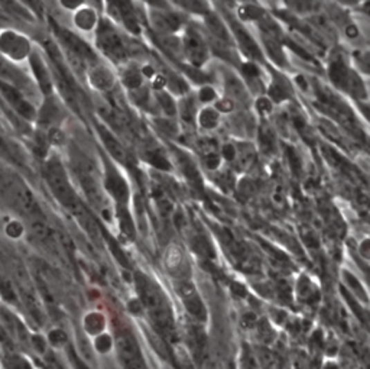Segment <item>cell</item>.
Instances as JSON below:
<instances>
[{"label": "cell", "mask_w": 370, "mask_h": 369, "mask_svg": "<svg viewBox=\"0 0 370 369\" xmlns=\"http://www.w3.org/2000/svg\"><path fill=\"white\" fill-rule=\"evenodd\" d=\"M158 123H159L160 126H163L165 131H169V134H171V135H172V134H175V127L172 126V123H169V122H167V120H159Z\"/></svg>", "instance_id": "53"}, {"label": "cell", "mask_w": 370, "mask_h": 369, "mask_svg": "<svg viewBox=\"0 0 370 369\" xmlns=\"http://www.w3.org/2000/svg\"><path fill=\"white\" fill-rule=\"evenodd\" d=\"M185 51L189 57V60L196 64V66H201L205 61V45L201 39V37L194 30H189L185 37Z\"/></svg>", "instance_id": "13"}, {"label": "cell", "mask_w": 370, "mask_h": 369, "mask_svg": "<svg viewBox=\"0 0 370 369\" xmlns=\"http://www.w3.org/2000/svg\"><path fill=\"white\" fill-rule=\"evenodd\" d=\"M30 64H32V69H34V73L38 78L42 91L45 94H50L53 91V83L50 80V75H48V73H46V69L44 67L42 61L38 58V55H32Z\"/></svg>", "instance_id": "18"}, {"label": "cell", "mask_w": 370, "mask_h": 369, "mask_svg": "<svg viewBox=\"0 0 370 369\" xmlns=\"http://www.w3.org/2000/svg\"><path fill=\"white\" fill-rule=\"evenodd\" d=\"M99 45L111 60L120 61L126 57V48H124L120 37L116 34V30L111 28V25L107 22L100 24Z\"/></svg>", "instance_id": "7"}, {"label": "cell", "mask_w": 370, "mask_h": 369, "mask_svg": "<svg viewBox=\"0 0 370 369\" xmlns=\"http://www.w3.org/2000/svg\"><path fill=\"white\" fill-rule=\"evenodd\" d=\"M205 159H207L205 164H207V167L210 168V170H216V168L219 167V164H220V158H219V155L205 156Z\"/></svg>", "instance_id": "48"}, {"label": "cell", "mask_w": 370, "mask_h": 369, "mask_svg": "<svg viewBox=\"0 0 370 369\" xmlns=\"http://www.w3.org/2000/svg\"><path fill=\"white\" fill-rule=\"evenodd\" d=\"M86 327L90 333H98L104 327V320L100 314H89L86 317Z\"/></svg>", "instance_id": "33"}, {"label": "cell", "mask_w": 370, "mask_h": 369, "mask_svg": "<svg viewBox=\"0 0 370 369\" xmlns=\"http://www.w3.org/2000/svg\"><path fill=\"white\" fill-rule=\"evenodd\" d=\"M180 5L187 8V9H189L191 12H204V10H207L205 3H203V2H180Z\"/></svg>", "instance_id": "43"}, {"label": "cell", "mask_w": 370, "mask_h": 369, "mask_svg": "<svg viewBox=\"0 0 370 369\" xmlns=\"http://www.w3.org/2000/svg\"><path fill=\"white\" fill-rule=\"evenodd\" d=\"M178 293L184 301V306L188 310V313L194 317L196 320H200V322H204L207 318V312L203 301L200 300L194 285H192L189 281H181L178 284Z\"/></svg>", "instance_id": "10"}, {"label": "cell", "mask_w": 370, "mask_h": 369, "mask_svg": "<svg viewBox=\"0 0 370 369\" xmlns=\"http://www.w3.org/2000/svg\"><path fill=\"white\" fill-rule=\"evenodd\" d=\"M115 6L119 8V12L122 15V18L126 24V26L133 30V32H139V22L136 19V16H135V12L132 10V6L131 3H124V2H119L116 3Z\"/></svg>", "instance_id": "23"}, {"label": "cell", "mask_w": 370, "mask_h": 369, "mask_svg": "<svg viewBox=\"0 0 370 369\" xmlns=\"http://www.w3.org/2000/svg\"><path fill=\"white\" fill-rule=\"evenodd\" d=\"M57 118H58V107L55 106V103L53 100H48L41 111V115H39L41 123L50 126L57 120Z\"/></svg>", "instance_id": "25"}, {"label": "cell", "mask_w": 370, "mask_h": 369, "mask_svg": "<svg viewBox=\"0 0 370 369\" xmlns=\"http://www.w3.org/2000/svg\"><path fill=\"white\" fill-rule=\"evenodd\" d=\"M106 188L120 204H124L129 200V188L126 181L120 177V175L109 167L107 175H106Z\"/></svg>", "instance_id": "12"}, {"label": "cell", "mask_w": 370, "mask_h": 369, "mask_svg": "<svg viewBox=\"0 0 370 369\" xmlns=\"http://www.w3.org/2000/svg\"><path fill=\"white\" fill-rule=\"evenodd\" d=\"M200 123H201V126L212 129V127H216L219 123V115L216 114L214 110L207 109L203 111L201 116H200Z\"/></svg>", "instance_id": "35"}, {"label": "cell", "mask_w": 370, "mask_h": 369, "mask_svg": "<svg viewBox=\"0 0 370 369\" xmlns=\"http://www.w3.org/2000/svg\"><path fill=\"white\" fill-rule=\"evenodd\" d=\"M147 159H148L149 164H152L158 170L168 171L171 168L169 163L167 161V158L163 154H160L159 151H156V150H148L147 151Z\"/></svg>", "instance_id": "27"}, {"label": "cell", "mask_w": 370, "mask_h": 369, "mask_svg": "<svg viewBox=\"0 0 370 369\" xmlns=\"http://www.w3.org/2000/svg\"><path fill=\"white\" fill-rule=\"evenodd\" d=\"M217 107L220 109V111H232L233 109V103L229 102V100H223L217 105Z\"/></svg>", "instance_id": "51"}, {"label": "cell", "mask_w": 370, "mask_h": 369, "mask_svg": "<svg viewBox=\"0 0 370 369\" xmlns=\"http://www.w3.org/2000/svg\"><path fill=\"white\" fill-rule=\"evenodd\" d=\"M269 93H270L272 98L275 99L277 102H282V100H285V99L288 98V93H286L285 89H284L281 84H278V83H275V84H273V86L270 87Z\"/></svg>", "instance_id": "40"}, {"label": "cell", "mask_w": 370, "mask_h": 369, "mask_svg": "<svg viewBox=\"0 0 370 369\" xmlns=\"http://www.w3.org/2000/svg\"><path fill=\"white\" fill-rule=\"evenodd\" d=\"M323 215L326 217V222L330 224L331 229L334 232H339L340 235L343 233V222L342 219L339 217V215L335 213L334 208H331V206L329 207H324V210H323Z\"/></svg>", "instance_id": "28"}, {"label": "cell", "mask_w": 370, "mask_h": 369, "mask_svg": "<svg viewBox=\"0 0 370 369\" xmlns=\"http://www.w3.org/2000/svg\"><path fill=\"white\" fill-rule=\"evenodd\" d=\"M99 132H100L102 141H103V143L106 145L107 151L110 152V155L113 156L115 159H118L119 163L126 164L129 161V155H127L126 150L122 147V143L113 135H111L106 129V127H103V126H99Z\"/></svg>", "instance_id": "14"}, {"label": "cell", "mask_w": 370, "mask_h": 369, "mask_svg": "<svg viewBox=\"0 0 370 369\" xmlns=\"http://www.w3.org/2000/svg\"><path fill=\"white\" fill-rule=\"evenodd\" d=\"M200 150L205 156H210V155H217V145L216 142L212 139H203L200 141Z\"/></svg>", "instance_id": "39"}, {"label": "cell", "mask_w": 370, "mask_h": 369, "mask_svg": "<svg viewBox=\"0 0 370 369\" xmlns=\"http://www.w3.org/2000/svg\"><path fill=\"white\" fill-rule=\"evenodd\" d=\"M0 51L13 60H24L29 51V42L12 30H5L0 34Z\"/></svg>", "instance_id": "9"}, {"label": "cell", "mask_w": 370, "mask_h": 369, "mask_svg": "<svg viewBox=\"0 0 370 369\" xmlns=\"http://www.w3.org/2000/svg\"><path fill=\"white\" fill-rule=\"evenodd\" d=\"M183 264V252L178 246H171L167 252V267L169 269L180 268Z\"/></svg>", "instance_id": "32"}, {"label": "cell", "mask_w": 370, "mask_h": 369, "mask_svg": "<svg viewBox=\"0 0 370 369\" xmlns=\"http://www.w3.org/2000/svg\"><path fill=\"white\" fill-rule=\"evenodd\" d=\"M318 96H320V103L323 105V110L326 111V114L335 118L342 125L349 127L351 132H356V134L360 132L355 116H353L350 109L340 99H337L335 96L331 94L329 90L318 91Z\"/></svg>", "instance_id": "6"}, {"label": "cell", "mask_w": 370, "mask_h": 369, "mask_svg": "<svg viewBox=\"0 0 370 369\" xmlns=\"http://www.w3.org/2000/svg\"><path fill=\"white\" fill-rule=\"evenodd\" d=\"M95 345H98V349L100 352H107L110 349V346H111V339L109 338L107 334L100 336V338L98 339V342H95Z\"/></svg>", "instance_id": "44"}, {"label": "cell", "mask_w": 370, "mask_h": 369, "mask_svg": "<svg viewBox=\"0 0 370 369\" xmlns=\"http://www.w3.org/2000/svg\"><path fill=\"white\" fill-rule=\"evenodd\" d=\"M45 179L48 186H50L54 197L67 208V210L73 212L74 208L82 203L75 195L74 188L71 187L67 172L64 170L62 164L59 163V159L53 158L45 165Z\"/></svg>", "instance_id": "3"}, {"label": "cell", "mask_w": 370, "mask_h": 369, "mask_svg": "<svg viewBox=\"0 0 370 369\" xmlns=\"http://www.w3.org/2000/svg\"><path fill=\"white\" fill-rule=\"evenodd\" d=\"M347 35L351 37V38H355L358 35V29L355 26H349L347 28Z\"/></svg>", "instance_id": "56"}, {"label": "cell", "mask_w": 370, "mask_h": 369, "mask_svg": "<svg viewBox=\"0 0 370 369\" xmlns=\"http://www.w3.org/2000/svg\"><path fill=\"white\" fill-rule=\"evenodd\" d=\"M0 75L5 78V82H8L13 86L15 84H19V86L26 84V78L19 71L13 70V67L9 66V64L2 58V55H0Z\"/></svg>", "instance_id": "20"}, {"label": "cell", "mask_w": 370, "mask_h": 369, "mask_svg": "<svg viewBox=\"0 0 370 369\" xmlns=\"http://www.w3.org/2000/svg\"><path fill=\"white\" fill-rule=\"evenodd\" d=\"M178 156H180V165L183 168L184 175L188 179V181L192 186L201 188V180H200V175H198V171H197L194 163H192L188 156H185L183 154H180Z\"/></svg>", "instance_id": "21"}, {"label": "cell", "mask_w": 370, "mask_h": 369, "mask_svg": "<svg viewBox=\"0 0 370 369\" xmlns=\"http://www.w3.org/2000/svg\"><path fill=\"white\" fill-rule=\"evenodd\" d=\"M360 252H362L363 256H366V258H367V256H369V240H364L363 245L360 246Z\"/></svg>", "instance_id": "54"}, {"label": "cell", "mask_w": 370, "mask_h": 369, "mask_svg": "<svg viewBox=\"0 0 370 369\" xmlns=\"http://www.w3.org/2000/svg\"><path fill=\"white\" fill-rule=\"evenodd\" d=\"M243 73L248 74V75H250V77L257 75V70H256L255 66H252V64H245V66H243Z\"/></svg>", "instance_id": "52"}, {"label": "cell", "mask_w": 370, "mask_h": 369, "mask_svg": "<svg viewBox=\"0 0 370 369\" xmlns=\"http://www.w3.org/2000/svg\"><path fill=\"white\" fill-rule=\"evenodd\" d=\"M74 362H75V365H77V368H78V369H89V368H87V366H86L83 362H80V361H78V358H77V357H74Z\"/></svg>", "instance_id": "57"}, {"label": "cell", "mask_w": 370, "mask_h": 369, "mask_svg": "<svg viewBox=\"0 0 370 369\" xmlns=\"http://www.w3.org/2000/svg\"><path fill=\"white\" fill-rule=\"evenodd\" d=\"M261 143L263 151L266 152H270L273 147H275V138H273V134L268 126L261 127Z\"/></svg>", "instance_id": "34"}, {"label": "cell", "mask_w": 370, "mask_h": 369, "mask_svg": "<svg viewBox=\"0 0 370 369\" xmlns=\"http://www.w3.org/2000/svg\"><path fill=\"white\" fill-rule=\"evenodd\" d=\"M240 16H242L243 19H261L263 16V10L256 6L248 5L240 9Z\"/></svg>", "instance_id": "37"}, {"label": "cell", "mask_w": 370, "mask_h": 369, "mask_svg": "<svg viewBox=\"0 0 370 369\" xmlns=\"http://www.w3.org/2000/svg\"><path fill=\"white\" fill-rule=\"evenodd\" d=\"M118 216H119L120 229H122L123 236L127 239H133L135 237V224H133V220L131 217V213L127 212V208L120 206L118 208Z\"/></svg>", "instance_id": "22"}, {"label": "cell", "mask_w": 370, "mask_h": 369, "mask_svg": "<svg viewBox=\"0 0 370 369\" xmlns=\"http://www.w3.org/2000/svg\"><path fill=\"white\" fill-rule=\"evenodd\" d=\"M0 200L10 210L30 220V223L45 219L34 192L30 191L18 172L12 171V168L2 161H0Z\"/></svg>", "instance_id": "1"}, {"label": "cell", "mask_w": 370, "mask_h": 369, "mask_svg": "<svg viewBox=\"0 0 370 369\" xmlns=\"http://www.w3.org/2000/svg\"><path fill=\"white\" fill-rule=\"evenodd\" d=\"M192 245H194V251L203 256V258L208 260V258H214V252L210 246V244L207 242V239L203 237V236H197L194 242H192Z\"/></svg>", "instance_id": "29"}, {"label": "cell", "mask_w": 370, "mask_h": 369, "mask_svg": "<svg viewBox=\"0 0 370 369\" xmlns=\"http://www.w3.org/2000/svg\"><path fill=\"white\" fill-rule=\"evenodd\" d=\"M183 118L187 122H191L192 118H194V105H192L191 100H187L183 105Z\"/></svg>", "instance_id": "42"}, {"label": "cell", "mask_w": 370, "mask_h": 369, "mask_svg": "<svg viewBox=\"0 0 370 369\" xmlns=\"http://www.w3.org/2000/svg\"><path fill=\"white\" fill-rule=\"evenodd\" d=\"M123 82L129 89H138L140 86V74L139 70L136 69H129L124 75H123Z\"/></svg>", "instance_id": "36"}, {"label": "cell", "mask_w": 370, "mask_h": 369, "mask_svg": "<svg viewBox=\"0 0 370 369\" xmlns=\"http://www.w3.org/2000/svg\"><path fill=\"white\" fill-rule=\"evenodd\" d=\"M75 171L78 175V180L83 186V190L87 195L90 203L98 208V210H102L103 215L106 212V201L104 197L100 191V187L95 181L94 175L91 174V163L90 159H87L84 155H78L75 158Z\"/></svg>", "instance_id": "4"}, {"label": "cell", "mask_w": 370, "mask_h": 369, "mask_svg": "<svg viewBox=\"0 0 370 369\" xmlns=\"http://www.w3.org/2000/svg\"><path fill=\"white\" fill-rule=\"evenodd\" d=\"M302 239H304V242L305 244H307L308 246H314V248H317L318 246V239H317V236L314 235V232L313 231H310V229H302Z\"/></svg>", "instance_id": "41"}, {"label": "cell", "mask_w": 370, "mask_h": 369, "mask_svg": "<svg viewBox=\"0 0 370 369\" xmlns=\"http://www.w3.org/2000/svg\"><path fill=\"white\" fill-rule=\"evenodd\" d=\"M288 158H289V161H291V167H293V170L298 174V168H299L301 163H299V159H298L297 154H295L291 148L288 150Z\"/></svg>", "instance_id": "46"}, {"label": "cell", "mask_w": 370, "mask_h": 369, "mask_svg": "<svg viewBox=\"0 0 370 369\" xmlns=\"http://www.w3.org/2000/svg\"><path fill=\"white\" fill-rule=\"evenodd\" d=\"M233 287H234V288H233V291H234V293H239V296H245V294H246V291L243 290L245 287L239 285V284H233Z\"/></svg>", "instance_id": "55"}, {"label": "cell", "mask_w": 370, "mask_h": 369, "mask_svg": "<svg viewBox=\"0 0 370 369\" xmlns=\"http://www.w3.org/2000/svg\"><path fill=\"white\" fill-rule=\"evenodd\" d=\"M216 98V93L212 90V89H203L201 93H200V99L203 102H210Z\"/></svg>", "instance_id": "47"}, {"label": "cell", "mask_w": 370, "mask_h": 369, "mask_svg": "<svg viewBox=\"0 0 370 369\" xmlns=\"http://www.w3.org/2000/svg\"><path fill=\"white\" fill-rule=\"evenodd\" d=\"M158 99H159L160 106H163V109L165 110L167 115H169V116L175 115L174 102H172V99L169 98V96L167 93H158Z\"/></svg>", "instance_id": "38"}, {"label": "cell", "mask_w": 370, "mask_h": 369, "mask_svg": "<svg viewBox=\"0 0 370 369\" xmlns=\"http://www.w3.org/2000/svg\"><path fill=\"white\" fill-rule=\"evenodd\" d=\"M233 29H234V34H236V38L240 44V46H242L243 53L250 57V58H255V60H262V53L259 50V46H257L255 44V41L249 37V34L246 30H243L240 26H237L236 24H233Z\"/></svg>", "instance_id": "15"}, {"label": "cell", "mask_w": 370, "mask_h": 369, "mask_svg": "<svg viewBox=\"0 0 370 369\" xmlns=\"http://www.w3.org/2000/svg\"><path fill=\"white\" fill-rule=\"evenodd\" d=\"M350 70L346 67V64L343 62L342 58H337L331 62L330 66V77L334 82L335 86H339L340 89L347 90V83H349V77H350Z\"/></svg>", "instance_id": "17"}, {"label": "cell", "mask_w": 370, "mask_h": 369, "mask_svg": "<svg viewBox=\"0 0 370 369\" xmlns=\"http://www.w3.org/2000/svg\"><path fill=\"white\" fill-rule=\"evenodd\" d=\"M164 84H165L164 78H158V80H156V83H155V87H156V89H159V87H163Z\"/></svg>", "instance_id": "58"}, {"label": "cell", "mask_w": 370, "mask_h": 369, "mask_svg": "<svg viewBox=\"0 0 370 369\" xmlns=\"http://www.w3.org/2000/svg\"><path fill=\"white\" fill-rule=\"evenodd\" d=\"M223 155L228 159V161H232V159L234 158V148L232 145H226L223 150Z\"/></svg>", "instance_id": "50"}, {"label": "cell", "mask_w": 370, "mask_h": 369, "mask_svg": "<svg viewBox=\"0 0 370 369\" xmlns=\"http://www.w3.org/2000/svg\"><path fill=\"white\" fill-rule=\"evenodd\" d=\"M0 156L3 159H8L10 164L16 165H25V156L19 148H16L13 143L8 139H5L0 135Z\"/></svg>", "instance_id": "16"}, {"label": "cell", "mask_w": 370, "mask_h": 369, "mask_svg": "<svg viewBox=\"0 0 370 369\" xmlns=\"http://www.w3.org/2000/svg\"><path fill=\"white\" fill-rule=\"evenodd\" d=\"M256 106H257V109H259V111H261L262 115H268L269 111L272 110V105L266 99H259V100H257V105Z\"/></svg>", "instance_id": "45"}, {"label": "cell", "mask_w": 370, "mask_h": 369, "mask_svg": "<svg viewBox=\"0 0 370 369\" xmlns=\"http://www.w3.org/2000/svg\"><path fill=\"white\" fill-rule=\"evenodd\" d=\"M116 348L124 369H147L140 354L139 345L131 332L126 329L118 330Z\"/></svg>", "instance_id": "5"}, {"label": "cell", "mask_w": 370, "mask_h": 369, "mask_svg": "<svg viewBox=\"0 0 370 369\" xmlns=\"http://www.w3.org/2000/svg\"><path fill=\"white\" fill-rule=\"evenodd\" d=\"M50 338H51V341H53L54 343H59V342H64V341L67 339V338H66V333L61 332V330H54V332H51Z\"/></svg>", "instance_id": "49"}, {"label": "cell", "mask_w": 370, "mask_h": 369, "mask_svg": "<svg viewBox=\"0 0 370 369\" xmlns=\"http://www.w3.org/2000/svg\"><path fill=\"white\" fill-rule=\"evenodd\" d=\"M95 15L91 9H83L82 12H78L75 16V22L80 28L83 29H90L94 25Z\"/></svg>", "instance_id": "31"}, {"label": "cell", "mask_w": 370, "mask_h": 369, "mask_svg": "<svg viewBox=\"0 0 370 369\" xmlns=\"http://www.w3.org/2000/svg\"><path fill=\"white\" fill-rule=\"evenodd\" d=\"M0 93H2L5 100L9 102L10 107H13V110L21 118H25V119L35 118V109L24 99V96L19 93L18 89H16L13 84L5 82V80L2 78H0Z\"/></svg>", "instance_id": "8"}, {"label": "cell", "mask_w": 370, "mask_h": 369, "mask_svg": "<svg viewBox=\"0 0 370 369\" xmlns=\"http://www.w3.org/2000/svg\"><path fill=\"white\" fill-rule=\"evenodd\" d=\"M102 235H103V237L107 240V245H109V248L111 249V252H113L115 258H116L123 267H129V261H127V258H126V255H124L123 251L119 248V245L116 244V240H115L113 237H111L109 233H106L104 231H102Z\"/></svg>", "instance_id": "30"}, {"label": "cell", "mask_w": 370, "mask_h": 369, "mask_svg": "<svg viewBox=\"0 0 370 369\" xmlns=\"http://www.w3.org/2000/svg\"><path fill=\"white\" fill-rule=\"evenodd\" d=\"M138 291L142 297L143 306L147 307L155 329L159 334L169 342L176 341V329H175V320L169 307V303L165 294L160 291V288L149 281L147 277L138 274L136 276Z\"/></svg>", "instance_id": "2"}, {"label": "cell", "mask_w": 370, "mask_h": 369, "mask_svg": "<svg viewBox=\"0 0 370 369\" xmlns=\"http://www.w3.org/2000/svg\"><path fill=\"white\" fill-rule=\"evenodd\" d=\"M154 19H155L156 26L164 32L165 30H175L180 25L178 19H176L174 15H154Z\"/></svg>", "instance_id": "26"}, {"label": "cell", "mask_w": 370, "mask_h": 369, "mask_svg": "<svg viewBox=\"0 0 370 369\" xmlns=\"http://www.w3.org/2000/svg\"><path fill=\"white\" fill-rule=\"evenodd\" d=\"M207 26L212 30V34H214L220 41L229 42V34L228 29L224 28V25L220 22V19L214 15H208L207 16Z\"/></svg>", "instance_id": "24"}, {"label": "cell", "mask_w": 370, "mask_h": 369, "mask_svg": "<svg viewBox=\"0 0 370 369\" xmlns=\"http://www.w3.org/2000/svg\"><path fill=\"white\" fill-rule=\"evenodd\" d=\"M90 80H91V84L100 90H109L111 86H113V75L110 74V71L102 67L91 71Z\"/></svg>", "instance_id": "19"}, {"label": "cell", "mask_w": 370, "mask_h": 369, "mask_svg": "<svg viewBox=\"0 0 370 369\" xmlns=\"http://www.w3.org/2000/svg\"><path fill=\"white\" fill-rule=\"evenodd\" d=\"M53 25H54V29L57 32V35L59 37V39L67 45L70 54L78 57L80 60H83V61H95L94 53L90 50V46L84 41L75 37L73 32H70L67 29H62V28L57 26L55 24H53Z\"/></svg>", "instance_id": "11"}]
</instances>
